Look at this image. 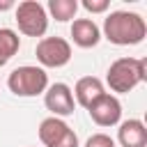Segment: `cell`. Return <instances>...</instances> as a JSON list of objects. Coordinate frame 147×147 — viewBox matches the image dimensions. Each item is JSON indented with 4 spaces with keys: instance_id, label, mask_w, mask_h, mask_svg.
<instances>
[{
    "instance_id": "6da1fadb",
    "label": "cell",
    "mask_w": 147,
    "mask_h": 147,
    "mask_svg": "<svg viewBox=\"0 0 147 147\" xmlns=\"http://www.w3.org/2000/svg\"><path fill=\"white\" fill-rule=\"evenodd\" d=\"M103 37L115 46H136L147 37V23L136 11H110L103 18Z\"/></svg>"
},
{
    "instance_id": "7a4b0ae2",
    "label": "cell",
    "mask_w": 147,
    "mask_h": 147,
    "mask_svg": "<svg viewBox=\"0 0 147 147\" xmlns=\"http://www.w3.org/2000/svg\"><path fill=\"white\" fill-rule=\"evenodd\" d=\"M145 57H119L115 60L108 71H106V83L113 92L117 94H126L131 92L136 85H140L142 80H147V74H145Z\"/></svg>"
},
{
    "instance_id": "3957f363",
    "label": "cell",
    "mask_w": 147,
    "mask_h": 147,
    "mask_svg": "<svg viewBox=\"0 0 147 147\" xmlns=\"http://www.w3.org/2000/svg\"><path fill=\"white\" fill-rule=\"evenodd\" d=\"M7 87H9L11 94L23 96V99L39 96V94H44L46 87H48V74H46V69H41V67L23 64V67H16V69L9 74Z\"/></svg>"
},
{
    "instance_id": "277c9868",
    "label": "cell",
    "mask_w": 147,
    "mask_h": 147,
    "mask_svg": "<svg viewBox=\"0 0 147 147\" xmlns=\"http://www.w3.org/2000/svg\"><path fill=\"white\" fill-rule=\"evenodd\" d=\"M14 18L18 30L25 37H44L48 30V14L46 7L37 0H23L14 7Z\"/></svg>"
},
{
    "instance_id": "5b68a950",
    "label": "cell",
    "mask_w": 147,
    "mask_h": 147,
    "mask_svg": "<svg viewBox=\"0 0 147 147\" xmlns=\"http://www.w3.org/2000/svg\"><path fill=\"white\" fill-rule=\"evenodd\" d=\"M34 55H37L41 69L44 67L60 69V67L69 64V60H71V44L62 37H41L37 41Z\"/></svg>"
},
{
    "instance_id": "8992f818",
    "label": "cell",
    "mask_w": 147,
    "mask_h": 147,
    "mask_svg": "<svg viewBox=\"0 0 147 147\" xmlns=\"http://www.w3.org/2000/svg\"><path fill=\"white\" fill-rule=\"evenodd\" d=\"M39 140L44 147H78L76 131L60 117H46L39 124Z\"/></svg>"
},
{
    "instance_id": "52a82bcc",
    "label": "cell",
    "mask_w": 147,
    "mask_h": 147,
    "mask_svg": "<svg viewBox=\"0 0 147 147\" xmlns=\"http://www.w3.org/2000/svg\"><path fill=\"white\" fill-rule=\"evenodd\" d=\"M44 103L51 110V117H69L76 110V101L71 94V87L67 83H53L44 92Z\"/></svg>"
},
{
    "instance_id": "ba28073f",
    "label": "cell",
    "mask_w": 147,
    "mask_h": 147,
    "mask_svg": "<svg viewBox=\"0 0 147 147\" xmlns=\"http://www.w3.org/2000/svg\"><path fill=\"white\" fill-rule=\"evenodd\" d=\"M87 113L96 126H115L122 122V103L115 94H108V92L99 101H94L87 108Z\"/></svg>"
},
{
    "instance_id": "9c48e42d",
    "label": "cell",
    "mask_w": 147,
    "mask_h": 147,
    "mask_svg": "<svg viewBox=\"0 0 147 147\" xmlns=\"http://www.w3.org/2000/svg\"><path fill=\"white\" fill-rule=\"evenodd\" d=\"M71 94H74V101L87 110L94 101H99L106 94V90H103V83L96 76H83V78L76 80V87L71 90Z\"/></svg>"
},
{
    "instance_id": "30bf717a",
    "label": "cell",
    "mask_w": 147,
    "mask_h": 147,
    "mask_svg": "<svg viewBox=\"0 0 147 147\" xmlns=\"http://www.w3.org/2000/svg\"><path fill=\"white\" fill-rule=\"evenodd\" d=\"M117 142L122 147H147V126L142 119H124L117 129Z\"/></svg>"
},
{
    "instance_id": "8fae6325",
    "label": "cell",
    "mask_w": 147,
    "mask_h": 147,
    "mask_svg": "<svg viewBox=\"0 0 147 147\" xmlns=\"http://www.w3.org/2000/svg\"><path fill=\"white\" fill-rule=\"evenodd\" d=\"M71 39L80 48H94L101 41V28L92 18H76L71 23Z\"/></svg>"
},
{
    "instance_id": "7c38bea8",
    "label": "cell",
    "mask_w": 147,
    "mask_h": 147,
    "mask_svg": "<svg viewBox=\"0 0 147 147\" xmlns=\"http://www.w3.org/2000/svg\"><path fill=\"white\" fill-rule=\"evenodd\" d=\"M21 48V37L11 28H0V67H5Z\"/></svg>"
},
{
    "instance_id": "4fadbf2b",
    "label": "cell",
    "mask_w": 147,
    "mask_h": 147,
    "mask_svg": "<svg viewBox=\"0 0 147 147\" xmlns=\"http://www.w3.org/2000/svg\"><path fill=\"white\" fill-rule=\"evenodd\" d=\"M76 11H78V0H48L46 5V14H51L60 23L76 18Z\"/></svg>"
},
{
    "instance_id": "5bb4252c",
    "label": "cell",
    "mask_w": 147,
    "mask_h": 147,
    "mask_svg": "<svg viewBox=\"0 0 147 147\" xmlns=\"http://www.w3.org/2000/svg\"><path fill=\"white\" fill-rule=\"evenodd\" d=\"M85 147H115V140L108 133H92L85 140Z\"/></svg>"
},
{
    "instance_id": "9a60e30c",
    "label": "cell",
    "mask_w": 147,
    "mask_h": 147,
    "mask_svg": "<svg viewBox=\"0 0 147 147\" xmlns=\"http://www.w3.org/2000/svg\"><path fill=\"white\" fill-rule=\"evenodd\" d=\"M78 7H83V9H87L90 14H103V11H108V7H110V2L108 0H83Z\"/></svg>"
},
{
    "instance_id": "2e32d148",
    "label": "cell",
    "mask_w": 147,
    "mask_h": 147,
    "mask_svg": "<svg viewBox=\"0 0 147 147\" xmlns=\"http://www.w3.org/2000/svg\"><path fill=\"white\" fill-rule=\"evenodd\" d=\"M11 7H16L11 0H5V2H0V11H7V9H11Z\"/></svg>"
}]
</instances>
